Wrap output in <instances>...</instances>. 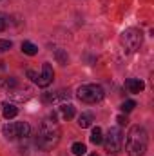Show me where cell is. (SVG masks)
I'll return each mask as SVG.
<instances>
[{
  "mask_svg": "<svg viewBox=\"0 0 154 156\" xmlns=\"http://www.w3.org/2000/svg\"><path fill=\"white\" fill-rule=\"evenodd\" d=\"M37 136H38L37 138L38 147L45 149V151L53 149L58 144V140H60V127H58V123L54 120V115H53V118H45L40 123V129H38Z\"/></svg>",
  "mask_w": 154,
  "mask_h": 156,
  "instance_id": "cell-1",
  "label": "cell"
},
{
  "mask_svg": "<svg viewBox=\"0 0 154 156\" xmlns=\"http://www.w3.org/2000/svg\"><path fill=\"white\" fill-rule=\"evenodd\" d=\"M147 131L142 125H132L127 134V154L129 156H143L147 151Z\"/></svg>",
  "mask_w": 154,
  "mask_h": 156,
  "instance_id": "cell-2",
  "label": "cell"
},
{
  "mask_svg": "<svg viewBox=\"0 0 154 156\" xmlns=\"http://www.w3.org/2000/svg\"><path fill=\"white\" fill-rule=\"evenodd\" d=\"M105 96V91L98 83H85L78 87V98L85 104H98Z\"/></svg>",
  "mask_w": 154,
  "mask_h": 156,
  "instance_id": "cell-3",
  "label": "cell"
},
{
  "mask_svg": "<svg viewBox=\"0 0 154 156\" xmlns=\"http://www.w3.org/2000/svg\"><path fill=\"white\" fill-rule=\"evenodd\" d=\"M120 42H121L125 53H134V51H138L140 45H142V31L136 29V27H129V29H125V31L121 33Z\"/></svg>",
  "mask_w": 154,
  "mask_h": 156,
  "instance_id": "cell-4",
  "label": "cell"
},
{
  "mask_svg": "<svg viewBox=\"0 0 154 156\" xmlns=\"http://www.w3.org/2000/svg\"><path fill=\"white\" fill-rule=\"evenodd\" d=\"M103 145H105V151L116 154L121 151V145H123V133L120 131V127H111L107 136L103 138Z\"/></svg>",
  "mask_w": 154,
  "mask_h": 156,
  "instance_id": "cell-5",
  "label": "cell"
},
{
  "mask_svg": "<svg viewBox=\"0 0 154 156\" xmlns=\"http://www.w3.org/2000/svg\"><path fill=\"white\" fill-rule=\"evenodd\" d=\"M31 133V125L27 122H13L4 127V136L7 140H16V138H26Z\"/></svg>",
  "mask_w": 154,
  "mask_h": 156,
  "instance_id": "cell-6",
  "label": "cell"
},
{
  "mask_svg": "<svg viewBox=\"0 0 154 156\" xmlns=\"http://www.w3.org/2000/svg\"><path fill=\"white\" fill-rule=\"evenodd\" d=\"M53 78H54V71H53L51 64H44L42 66V75H38L35 83L40 85V87H49L53 83Z\"/></svg>",
  "mask_w": 154,
  "mask_h": 156,
  "instance_id": "cell-7",
  "label": "cell"
},
{
  "mask_svg": "<svg viewBox=\"0 0 154 156\" xmlns=\"http://www.w3.org/2000/svg\"><path fill=\"white\" fill-rule=\"evenodd\" d=\"M42 100H44L45 104H58V102H62V104H65V100H69V93H67V91H56V93H45V94L42 96Z\"/></svg>",
  "mask_w": 154,
  "mask_h": 156,
  "instance_id": "cell-8",
  "label": "cell"
},
{
  "mask_svg": "<svg viewBox=\"0 0 154 156\" xmlns=\"http://www.w3.org/2000/svg\"><path fill=\"white\" fill-rule=\"evenodd\" d=\"M125 87H127V91H129V93L138 94V93H142V91L145 89V82H143V80H140V78H129V80L125 82Z\"/></svg>",
  "mask_w": 154,
  "mask_h": 156,
  "instance_id": "cell-9",
  "label": "cell"
},
{
  "mask_svg": "<svg viewBox=\"0 0 154 156\" xmlns=\"http://www.w3.org/2000/svg\"><path fill=\"white\" fill-rule=\"evenodd\" d=\"M93 122H94L93 113H82V115L78 116V125H80L82 129H87V127H91V125H93Z\"/></svg>",
  "mask_w": 154,
  "mask_h": 156,
  "instance_id": "cell-10",
  "label": "cell"
},
{
  "mask_svg": "<svg viewBox=\"0 0 154 156\" xmlns=\"http://www.w3.org/2000/svg\"><path fill=\"white\" fill-rule=\"evenodd\" d=\"M60 115L64 120H71V118L75 116V105H71V104H62L60 105Z\"/></svg>",
  "mask_w": 154,
  "mask_h": 156,
  "instance_id": "cell-11",
  "label": "cell"
},
{
  "mask_svg": "<svg viewBox=\"0 0 154 156\" xmlns=\"http://www.w3.org/2000/svg\"><path fill=\"white\" fill-rule=\"evenodd\" d=\"M18 115V107H15L13 104H4V118L11 120Z\"/></svg>",
  "mask_w": 154,
  "mask_h": 156,
  "instance_id": "cell-12",
  "label": "cell"
},
{
  "mask_svg": "<svg viewBox=\"0 0 154 156\" xmlns=\"http://www.w3.org/2000/svg\"><path fill=\"white\" fill-rule=\"evenodd\" d=\"M22 51L26 55H29V56H35L38 53V47L35 44H31V42H22Z\"/></svg>",
  "mask_w": 154,
  "mask_h": 156,
  "instance_id": "cell-13",
  "label": "cell"
},
{
  "mask_svg": "<svg viewBox=\"0 0 154 156\" xmlns=\"http://www.w3.org/2000/svg\"><path fill=\"white\" fill-rule=\"evenodd\" d=\"M91 142H93L94 145H98V144L103 142V134H102V129H100V127H94V129H93V133H91Z\"/></svg>",
  "mask_w": 154,
  "mask_h": 156,
  "instance_id": "cell-14",
  "label": "cell"
},
{
  "mask_svg": "<svg viewBox=\"0 0 154 156\" xmlns=\"http://www.w3.org/2000/svg\"><path fill=\"white\" fill-rule=\"evenodd\" d=\"M71 151H73V154L75 156H83L85 154V145L83 144H80V142H76V144H73V147H71Z\"/></svg>",
  "mask_w": 154,
  "mask_h": 156,
  "instance_id": "cell-15",
  "label": "cell"
},
{
  "mask_svg": "<svg viewBox=\"0 0 154 156\" xmlns=\"http://www.w3.org/2000/svg\"><path fill=\"white\" fill-rule=\"evenodd\" d=\"M54 55H56V60H58L62 66H65V64H67V53H65V51L56 49V53H54Z\"/></svg>",
  "mask_w": 154,
  "mask_h": 156,
  "instance_id": "cell-16",
  "label": "cell"
},
{
  "mask_svg": "<svg viewBox=\"0 0 154 156\" xmlns=\"http://www.w3.org/2000/svg\"><path fill=\"white\" fill-rule=\"evenodd\" d=\"M134 107H136V102H132V100H127V102L121 104V111H123V113H131Z\"/></svg>",
  "mask_w": 154,
  "mask_h": 156,
  "instance_id": "cell-17",
  "label": "cell"
},
{
  "mask_svg": "<svg viewBox=\"0 0 154 156\" xmlns=\"http://www.w3.org/2000/svg\"><path fill=\"white\" fill-rule=\"evenodd\" d=\"M11 40H0V53H4V51H7V49H11Z\"/></svg>",
  "mask_w": 154,
  "mask_h": 156,
  "instance_id": "cell-18",
  "label": "cell"
},
{
  "mask_svg": "<svg viewBox=\"0 0 154 156\" xmlns=\"http://www.w3.org/2000/svg\"><path fill=\"white\" fill-rule=\"evenodd\" d=\"M7 24H9V22H7V16L0 13V33H2V31H4V29L7 27Z\"/></svg>",
  "mask_w": 154,
  "mask_h": 156,
  "instance_id": "cell-19",
  "label": "cell"
},
{
  "mask_svg": "<svg viewBox=\"0 0 154 156\" xmlns=\"http://www.w3.org/2000/svg\"><path fill=\"white\" fill-rule=\"evenodd\" d=\"M116 122H118L120 125H127V123H129V120H127L125 116H121V115H120V116L116 118Z\"/></svg>",
  "mask_w": 154,
  "mask_h": 156,
  "instance_id": "cell-20",
  "label": "cell"
},
{
  "mask_svg": "<svg viewBox=\"0 0 154 156\" xmlns=\"http://www.w3.org/2000/svg\"><path fill=\"white\" fill-rule=\"evenodd\" d=\"M89 156H98V154H96V153H93V154H89Z\"/></svg>",
  "mask_w": 154,
  "mask_h": 156,
  "instance_id": "cell-21",
  "label": "cell"
}]
</instances>
